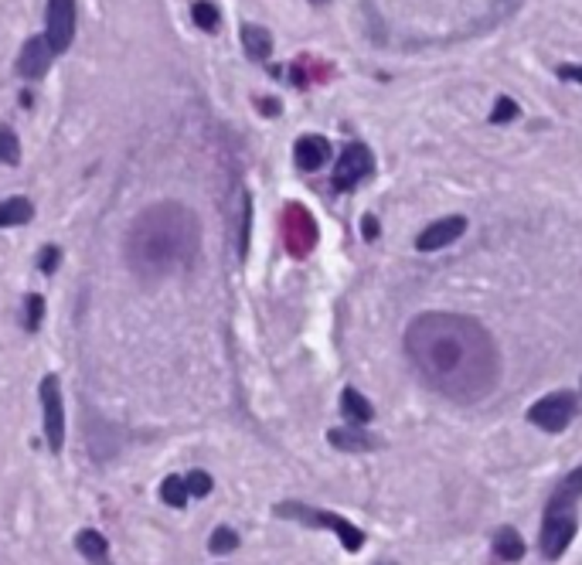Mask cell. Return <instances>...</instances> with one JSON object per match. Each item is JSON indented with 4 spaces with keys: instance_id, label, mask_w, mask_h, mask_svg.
<instances>
[{
    "instance_id": "1",
    "label": "cell",
    "mask_w": 582,
    "mask_h": 565,
    "mask_svg": "<svg viewBox=\"0 0 582 565\" xmlns=\"http://www.w3.org/2000/svg\"><path fill=\"white\" fill-rule=\"evenodd\" d=\"M406 355L426 385L453 402H481L501 378L487 330L464 313H422L406 330Z\"/></svg>"
},
{
    "instance_id": "2",
    "label": "cell",
    "mask_w": 582,
    "mask_h": 565,
    "mask_svg": "<svg viewBox=\"0 0 582 565\" xmlns=\"http://www.w3.org/2000/svg\"><path fill=\"white\" fill-rule=\"evenodd\" d=\"M202 253V228L194 211L177 201H161L144 215H136L127 236V263L136 280L161 282L198 259Z\"/></svg>"
},
{
    "instance_id": "3",
    "label": "cell",
    "mask_w": 582,
    "mask_h": 565,
    "mask_svg": "<svg viewBox=\"0 0 582 565\" xmlns=\"http://www.w3.org/2000/svg\"><path fill=\"white\" fill-rule=\"evenodd\" d=\"M277 514L279 518H296V521H304V524H324V528H331V532L344 542V549L348 551H358L364 545L361 528H354L348 518H337V514H331V511H317V507H306V505L290 501V505H279Z\"/></svg>"
},
{
    "instance_id": "4",
    "label": "cell",
    "mask_w": 582,
    "mask_h": 565,
    "mask_svg": "<svg viewBox=\"0 0 582 565\" xmlns=\"http://www.w3.org/2000/svg\"><path fill=\"white\" fill-rule=\"evenodd\" d=\"M576 412H579V399L572 392H552L528 409V419L545 432H562L576 419Z\"/></svg>"
},
{
    "instance_id": "5",
    "label": "cell",
    "mask_w": 582,
    "mask_h": 565,
    "mask_svg": "<svg viewBox=\"0 0 582 565\" xmlns=\"http://www.w3.org/2000/svg\"><path fill=\"white\" fill-rule=\"evenodd\" d=\"M42 409H44V440L52 453H61L65 443V409H61V385L55 375L42 378Z\"/></svg>"
},
{
    "instance_id": "6",
    "label": "cell",
    "mask_w": 582,
    "mask_h": 565,
    "mask_svg": "<svg viewBox=\"0 0 582 565\" xmlns=\"http://www.w3.org/2000/svg\"><path fill=\"white\" fill-rule=\"evenodd\" d=\"M283 242H286L290 255H296V259H304L314 249L317 222L310 218V211L304 205H286V211H283Z\"/></svg>"
},
{
    "instance_id": "7",
    "label": "cell",
    "mask_w": 582,
    "mask_h": 565,
    "mask_svg": "<svg viewBox=\"0 0 582 565\" xmlns=\"http://www.w3.org/2000/svg\"><path fill=\"white\" fill-rule=\"evenodd\" d=\"M576 528H579V521H576L572 507H566V511H545V524H541V551H545V559H559L572 545Z\"/></svg>"
},
{
    "instance_id": "8",
    "label": "cell",
    "mask_w": 582,
    "mask_h": 565,
    "mask_svg": "<svg viewBox=\"0 0 582 565\" xmlns=\"http://www.w3.org/2000/svg\"><path fill=\"white\" fill-rule=\"evenodd\" d=\"M371 171H375V157H371V150L364 147V144H348V147L341 150V157H337L334 188L337 191H351V188H354V184H361Z\"/></svg>"
},
{
    "instance_id": "9",
    "label": "cell",
    "mask_w": 582,
    "mask_h": 565,
    "mask_svg": "<svg viewBox=\"0 0 582 565\" xmlns=\"http://www.w3.org/2000/svg\"><path fill=\"white\" fill-rule=\"evenodd\" d=\"M75 38V0H48V14H44V42L59 55L72 45Z\"/></svg>"
},
{
    "instance_id": "10",
    "label": "cell",
    "mask_w": 582,
    "mask_h": 565,
    "mask_svg": "<svg viewBox=\"0 0 582 565\" xmlns=\"http://www.w3.org/2000/svg\"><path fill=\"white\" fill-rule=\"evenodd\" d=\"M466 232V218L464 215H450V218H439V222H433L429 228H422V236L416 238V249L419 253H436V249H446L450 242H456V238Z\"/></svg>"
},
{
    "instance_id": "11",
    "label": "cell",
    "mask_w": 582,
    "mask_h": 565,
    "mask_svg": "<svg viewBox=\"0 0 582 565\" xmlns=\"http://www.w3.org/2000/svg\"><path fill=\"white\" fill-rule=\"evenodd\" d=\"M52 48L44 42V34H34L24 42L21 48V55H17V75H24V79H42L48 72V65H52Z\"/></svg>"
},
{
    "instance_id": "12",
    "label": "cell",
    "mask_w": 582,
    "mask_h": 565,
    "mask_svg": "<svg viewBox=\"0 0 582 565\" xmlns=\"http://www.w3.org/2000/svg\"><path fill=\"white\" fill-rule=\"evenodd\" d=\"M327 157H331V144L317 134L300 136L296 147H293V161H296L300 171H317V167L327 164Z\"/></svg>"
},
{
    "instance_id": "13",
    "label": "cell",
    "mask_w": 582,
    "mask_h": 565,
    "mask_svg": "<svg viewBox=\"0 0 582 565\" xmlns=\"http://www.w3.org/2000/svg\"><path fill=\"white\" fill-rule=\"evenodd\" d=\"M341 412H344V419H348L351 426H361V430L375 419L371 402L364 399L361 392H354V388H344V395H341Z\"/></svg>"
},
{
    "instance_id": "14",
    "label": "cell",
    "mask_w": 582,
    "mask_h": 565,
    "mask_svg": "<svg viewBox=\"0 0 582 565\" xmlns=\"http://www.w3.org/2000/svg\"><path fill=\"white\" fill-rule=\"evenodd\" d=\"M75 549L86 555L92 565H113L109 562V545H106V538L96 532V528H86V532H79L75 538Z\"/></svg>"
},
{
    "instance_id": "15",
    "label": "cell",
    "mask_w": 582,
    "mask_h": 565,
    "mask_svg": "<svg viewBox=\"0 0 582 565\" xmlns=\"http://www.w3.org/2000/svg\"><path fill=\"white\" fill-rule=\"evenodd\" d=\"M582 497V467L572 470V474L555 487L552 501H549V511H566V507H576V501Z\"/></svg>"
},
{
    "instance_id": "16",
    "label": "cell",
    "mask_w": 582,
    "mask_h": 565,
    "mask_svg": "<svg viewBox=\"0 0 582 565\" xmlns=\"http://www.w3.org/2000/svg\"><path fill=\"white\" fill-rule=\"evenodd\" d=\"M242 45H246L249 59L266 61L269 51H273V34L266 28H259V24H242Z\"/></svg>"
},
{
    "instance_id": "17",
    "label": "cell",
    "mask_w": 582,
    "mask_h": 565,
    "mask_svg": "<svg viewBox=\"0 0 582 565\" xmlns=\"http://www.w3.org/2000/svg\"><path fill=\"white\" fill-rule=\"evenodd\" d=\"M327 440H331L337 449H379L381 447V440L368 436L361 426H354V430H331L327 432Z\"/></svg>"
},
{
    "instance_id": "18",
    "label": "cell",
    "mask_w": 582,
    "mask_h": 565,
    "mask_svg": "<svg viewBox=\"0 0 582 565\" xmlns=\"http://www.w3.org/2000/svg\"><path fill=\"white\" fill-rule=\"evenodd\" d=\"M494 555H497V559H504V562H518V559L524 555L521 535H518L514 528H508V524H504V528L494 535Z\"/></svg>"
},
{
    "instance_id": "19",
    "label": "cell",
    "mask_w": 582,
    "mask_h": 565,
    "mask_svg": "<svg viewBox=\"0 0 582 565\" xmlns=\"http://www.w3.org/2000/svg\"><path fill=\"white\" fill-rule=\"evenodd\" d=\"M34 215V205L28 198H7L0 201V228H11V225H24Z\"/></svg>"
},
{
    "instance_id": "20",
    "label": "cell",
    "mask_w": 582,
    "mask_h": 565,
    "mask_svg": "<svg viewBox=\"0 0 582 565\" xmlns=\"http://www.w3.org/2000/svg\"><path fill=\"white\" fill-rule=\"evenodd\" d=\"M161 497L164 501H167V505L171 507H184L188 505V484H184V477H167V480H164L161 484Z\"/></svg>"
},
{
    "instance_id": "21",
    "label": "cell",
    "mask_w": 582,
    "mask_h": 565,
    "mask_svg": "<svg viewBox=\"0 0 582 565\" xmlns=\"http://www.w3.org/2000/svg\"><path fill=\"white\" fill-rule=\"evenodd\" d=\"M191 17H194V24L202 31H219V7L208 4V0H198V4L191 7Z\"/></svg>"
},
{
    "instance_id": "22",
    "label": "cell",
    "mask_w": 582,
    "mask_h": 565,
    "mask_svg": "<svg viewBox=\"0 0 582 565\" xmlns=\"http://www.w3.org/2000/svg\"><path fill=\"white\" fill-rule=\"evenodd\" d=\"M21 161V140L14 130L0 126V164H17Z\"/></svg>"
},
{
    "instance_id": "23",
    "label": "cell",
    "mask_w": 582,
    "mask_h": 565,
    "mask_svg": "<svg viewBox=\"0 0 582 565\" xmlns=\"http://www.w3.org/2000/svg\"><path fill=\"white\" fill-rule=\"evenodd\" d=\"M249 215H252V205H249V194H242L239 198V238H235L239 255H246L249 249Z\"/></svg>"
},
{
    "instance_id": "24",
    "label": "cell",
    "mask_w": 582,
    "mask_h": 565,
    "mask_svg": "<svg viewBox=\"0 0 582 565\" xmlns=\"http://www.w3.org/2000/svg\"><path fill=\"white\" fill-rule=\"evenodd\" d=\"M208 549L215 551V555H229V551L239 549V535H235L232 528H215V535L208 538Z\"/></svg>"
},
{
    "instance_id": "25",
    "label": "cell",
    "mask_w": 582,
    "mask_h": 565,
    "mask_svg": "<svg viewBox=\"0 0 582 565\" xmlns=\"http://www.w3.org/2000/svg\"><path fill=\"white\" fill-rule=\"evenodd\" d=\"M44 317V300L38 297V293H31L28 300H24V328L28 330H38V324H42Z\"/></svg>"
},
{
    "instance_id": "26",
    "label": "cell",
    "mask_w": 582,
    "mask_h": 565,
    "mask_svg": "<svg viewBox=\"0 0 582 565\" xmlns=\"http://www.w3.org/2000/svg\"><path fill=\"white\" fill-rule=\"evenodd\" d=\"M521 116V109H518V103L514 99H508V96H501L494 103V113H491V123H511V119Z\"/></svg>"
},
{
    "instance_id": "27",
    "label": "cell",
    "mask_w": 582,
    "mask_h": 565,
    "mask_svg": "<svg viewBox=\"0 0 582 565\" xmlns=\"http://www.w3.org/2000/svg\"><path fill=\"white\" fill-rule=\"evenodd\" d=\"M184 484H188L191 497H204V494L211 491V477L204 474V470H191V474L184 477Z\"/></svg>"
},
{
    "instance_id": "28",
    "label": "cell",
    "mask_w": 582,
    "mask_h": 565,
    "mask_svg": "<svg viewBox=\"0 0 582 565\" xmlns=\"http://www.w3.org/2000/svg\"><path fill=\"white\" fill-rule=\"evenodd\" d=\"M59 249L55 245H44L42 249V259H38V266H42V273H55L59 269Z\"/></svg>"
},
{
    "instance_id": "29",
    "label": "cell",
    "mask_w": 582,
    "mask_h": 565,
    "mask_svg": "<svg viewBox=\"0 0 582 565\" xmlns=\"http://www.w3.org/2000/svg\"><path fill=\"white\" fill-rule=\"evenodd\" d=\"M361 236L364 238H379V218H375V215H364V218H361Z\"/></svg>"
},
{
    "instance_id": "30",
    "label": "cell",
    "mask_w": 582,
    "mask_h": 565,
    "mask_svg": "<svg viewBox=\"0 0 582 565\" xmlns=\"http://www.w3.org/2000/svg\"><path fill=\"white\" fill-rule=\"evenodd\" d=\"M559 75H562V79H576V82H582V65H562Z\"/></svg>"
},
{
    "instance_id": "31",
    "label": "cell",
    "mask_w": 582,
    "mask_h": 565,
    "mask_svg": "<svg viewBox=\"0 0 582 565\" xmlns=\"http://www.w3.org/2000/svg\"><path fill=\"white\" fill-rule=\"evenodd\" d=\"M262 113H269V116H277L279 113V103H273V99H266V103H259Z\"/></svg>"
},
{
    "instance_id": "32",
    "label": "cell",
    "mask_w": 582,
    "mask_h": 565,
    "mask_svg": "<svg viewBox=\"0 0 582 565\" xmlns=\"http://www.w3.org/2000/svg\"><path fill=\"white\" fill-rule=\"evenodd\" d=\"M310 4H314V7H324V4H331V0H310Z\"/></svg>"
}]
</instances>
